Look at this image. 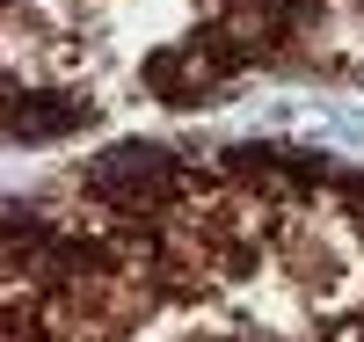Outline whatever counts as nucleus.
Returning a JSON list of instances; mask_svg holds the SVG:
<instances>
[{"instance_id": "f257e3e1", "label": "nucleus", "mask_w": 364, "mask_h": 342, "mask_svg": "<svg viewBox=\"0 0 364 342\" xmlns=\"http://www.w3.org/2000/svg\"><path fill=\"white\" fill-rule=\"evenodd\" d=\"M80 124H95V102L87 95H73V87H37L29 73H15V87H8V139L15 146L66 139Z\"/></svg>"}]
</instances>
